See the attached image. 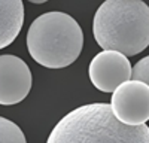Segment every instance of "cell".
Here are the masks:
<instances>
[{
	"mask_svg": "<svg viewBox=\"0 0 149 143\" xmlns=\"http://www.w3.org/2000/svg\"><path fill=\"white\" fill-rule=\"evenodd\" d=\"M131 78L143 81L149 85V55L142 58L140 61H137L134 64V67L131 70Z\"/></svg>",
	"mask_w": 149,
	"mask_h": 143,
	"instance_id": "9c48e42d",
	"label": "cell"
},
{
	"mask_svg": "<svg viewBox=\"0 0 149 143\" xmlns=\"http://www.w3.org/2000/svg\"><path fill=\"white\" fill-rule=\"evenodd\" d=\"M24 24L22 0H0V49L17 39Z\"/></svg>",
	"mask_w": 149,
	"mask_h": 143,
	"instance_id": "52a82bcc",
	"label": "cell"
},
{
	"mask_svg": "<svg viewBox=\"0 0 149 143\" xmlns=\"http://www.w3.org/2000/svg\"><path fill=\"white\" fill-rule=\"evenodd\" d=\"M131 63L125 54L115 49L98 52L90 63V79L102 92H113L122 82L131 79Z\"/></svg>",
	"mask_w": 149,
	"mask_h": 143,
	"instance_id": "5b68a950",
	"label": "cell"
},
{
	"mask_svg": "<svg viewBox=\"0 0 149 143\" xmlns=\"http://www.w3.org/2000/svg\"><path fill=\"white\" fill-rule=\"evenodd\" d=\"M110 107L124 124H146L149 121V85L139 79L122 82L113 91Z\"/></svg>",
	"mask_w": 149,
	"mask_h": 143,
	"instance_id": "277c9868",
	"label": "cell"
},
{
	"mask_svg": "<svg viewBox=\"0 0 149 143\" xmlns=\"http://www.w3.org/2000/svg\"><path fill=\"white\" fill-rule=\"evenodd\" d=\"M49 143H149L146 124L121 122L107 103H91L69 112L52 128Z\"/></svg>",
	"mask_w": 149,
	"mask_h": 143,
	"instance_id": "6da1fadb",
	"label": "cell"
},
{
	"mask_svg": "<svg viewBox=\"0 0 149 143\" xmlns=\"http://www.w3.org/2000/svg\"><path fill=\"white\" fill-rule=\"evenodd\" d=\"M26 42L36 63L48 69H63L81 55L84 33L74 18L55 10L42 14L31 22Z\"/></svg>",
	"mask_w": 149,
	"mask_h": 143,
	"instance_id": "3957f363",
	"label": "cell"
},
{
	"mask_svg": "<svg viewBox=\"0 0 149 143\" xmlns=\"http://www.w3.org/2000/svg\"><path fill=\"white\" fill-rule=\"evenodd\" d=\"M93 33L103 49L137 55L149 46V6L143 0H104L94 15Z\"/></svg>",
	"mask_w": 149,
	"mask_h": 143,
	"instance_id": "7a4b0ae2",
	"label": "cell"
},
{
	"mask_svg": "<svg viewBox=\"0 0 149 143\" xmlns=\"http://www.w3.org/2000/svg\"><path fill=\"white\" fill-rule=\"evenodd\" d=\"M31 72L19 57L0 55V104L12 106L21 103L31 90Z\"/></svg>",
	"mask_w": 149,
	"mask_h": 143,
	"instance_id": "8992f818",
	"label": "cell"
},
{
	"mask_svg": "<svg viewBox=\"0 0 149 143\" xmlns=\"http://www.w3.org/2000/svg\"><path fill=\"white\" fill-rule=\"evenodd\" d=\"M26 136L22 130L6 118L0 116V143H24Z\"/></svg>",
	"mask_w": 149,
	"mask_h": 143,
	"instance_id": "ba28073f",
	"label": "cell"
},
{
	"mask_svg": "<svg viewBox=\"0 0 149 143\" xmlns=\"http://www.w3.org/2000/svg\"><path fill=\"white\" fill-rule=\"evenodd\" d=\"M30 3H34V5H42V3H46L48 0H27Z\"/></svg>",
	"mask_w": 149,
	"mask_h": 143,
	"instance_id": "30bf717a",
	"label": "cell"
}]
</instances>
